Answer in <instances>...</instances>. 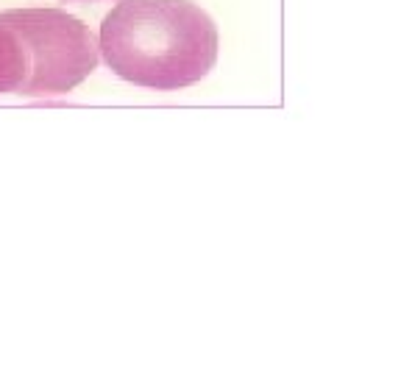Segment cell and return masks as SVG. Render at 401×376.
<instances>
[{
  "label": "cell",
  "mask_w": 401,
  "mask_h": 376,
  "mask_svg": "<svg viewBox=\"0 0 401 376\" xmlns=\"http://www.w3.org/2000/svg\"><path fill=\"white\" fill-rule=\"evenodd\" d=\"M218 48L212 17L190 0H120L98 34V53L114 75L159 92L198 84Z\"/></svg>",
  "instance_id": "6da1fadb"
},
{
  "label": "cell",
  "mask_w": 401,
  "mask_h": 376,
  "mask_svg": "<svg viewBox=\"0 0 401 376\" xmlns=\"http://www.w3.org/2000/svg\"><path fill=\"white\" fill-rule=\"evenodd\" d=\"M0 20L14 28L28 56L20 95H67L95 73L98 45L78 17L62 9H9Z\"/></svg>",
  "instance_id": "7a4b0ae2"
},
{
  "label": "cell",
  "mask_w": 401,
  "mask_h": 376,
  "mask_svg": "<svg viewBox=\"0 0 401 376\" xmlns=\"http://www.w3.org/2000/svg\"><path fill=\"white\" fill-rule=\"evenodd\" d=\"M28 73V56L14 28L0 20V95L20 92Z\"/></svg>",
  "instance_id": "3957f363"
}]
</instances>
